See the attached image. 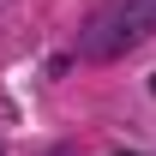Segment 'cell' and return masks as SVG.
Listing matches in <instances>:
<instances>
[{
  "label": "cell",
  "mask_w": 156,
  "mask_h": 156,
  "mask_svg": "<svg viewBox=\"0 0 156 156\" xmlns=\"http://www.w3.org/2000/svg\"><path fill=\"white\" fill-rule=\"evenodd\" d=\"M150 30H156V0H108L96 18H90V30H84V54L108 60V54H120V48L144 42Z\"/></svg>",
  "instance_id": "obj_1"
}]
</instances>
